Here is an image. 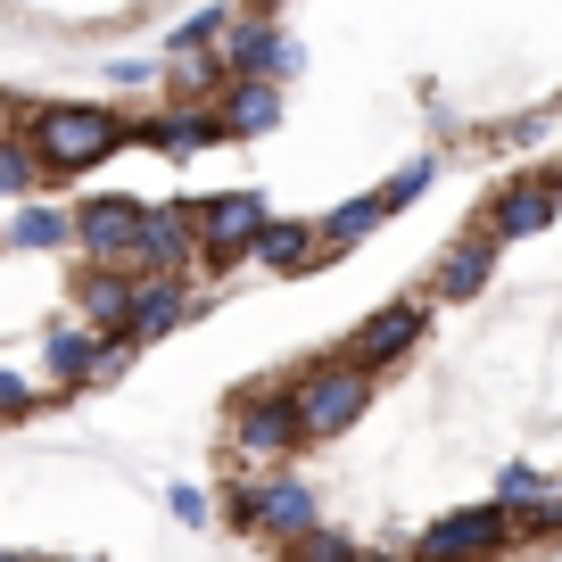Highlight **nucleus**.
<instances>
[{
    "mask_svg": "<svg viewBox=\"0 0 562 562\" xmlns=\"http://www.w3.org/2000/svg\"><path fill=\"white\" fill-rule=\"evenodd\" d=\"M18 133H25V149L42 158L50 191H58V182L100 175L116 149H133V108H116V100H67V91H25Z\"/></svg>",
    "mask_w": 562,
    "mask_h": 562,
    "instance_id": "obj_1",
    "label": "nucleus"
},
{
    "mask_svg": "<svg viewBox=\"0 0 562 562\" xmlns=\"http://www.w3.org/2000/svg\"><path fill=\"white\" fill-rule=\"evenodd\" d=\"M207 505H215V529H232V538H248V546H281V538H299V529L323 521V488L299 472V463L224 472Z\"/></svg>",
    "mask_w": 562,
    "mask_h": 562,
    "instance_id": "obj_2",
    "label": "nucleus"
},
{
    "mask_svg": "<svg viewBox=\"0 0 562 562\" xmlns=\"http://www.w3.org/2000/svg\"><path fill=\"white\" fill-rule=\"evenodd\" d=\"M224 456L232 463H299L306 456V422H299V397L281 372H257L224 397Z\"/></svg>",
    "mask_w": 562,
    "mask_h": 562,
    "instance_id": "obj_3",
    "label": "nucleus"
},
{
    "mask_svg": "<svg viewBox=\"0 0 562 562\" xmlns=\"http://www.w3.org/2000/svg\"><path fill=\"white\" fill-rule=\"evenodd\" d=\"M281 381H290V397H299L306 447H331V439H348L356 422H364L372 405H381V381H372L364 364H348L339 348L299 356V364H281Z\"/></svg>",
    "mask_w": 562,
    "mask_h": 562,
    "instance_id": "obj_4",
    "label": "nucleus"
},
{
    "mask_svg": "<svg viewBox=\"0 0 562 562\" xmlns=\"http://www.w3.org/2000/svg\"><path fill=\"white\" fill-rule=\"evenodd\" d=\"M199 215V257H191V281H240L248 273V240L265 232V215H273V199L257 191V182H232V191H207L191 199Z\"/></svg>",
    "mask_w": 562,
    "mask_h": 562,
    "instance_id": "obj_5",
    "label": "nucleus"
},
{
    "mask_svg": "<svg viewBox=\"0 0 562 562\" xmlns=\"http://www.w3.org/2000/svg\"><path fill=\"white\" fill-rule=\"evenodd\" d=\"M215 58H224V75H265L281 91L306 75V42L281 25V0H232V25L215 42Z\"/></svg>",
    "mask_w": 562,
    "mask_h": 562,
    "instance_id": "obj_6",
    "label": "nucleus"
},
{
    "mask_svg": "<svg viewBox=\"0 0 562 562\" xmlns=\"http://www.w3.org/2000/svg\"><path fill=\"white\" fill-rule=\"evenodd\" d=\"M554 215H562V158H546V166H521V175L496 182V191L480 199L472 232H480V240H496V248H513V240L554 232Z\"/></svg>",
    "mask_w": 562,
    "mask_h": 562,
    "instance_id": "obj_7",
    "label": "nucleus"
},
{
    "mask_svg": "<svg viewBox=\"0 0 562 562\" xmlns=\"http://www.w3.org/2000/svg\"><path fill=\"white\" fill-rule=\"evenodd\" d=\"M405 554H414V562H513L521 538H513V513L496 505V496H480V505H456V513H439L430 529H414Z\"/></svg>",
    "mask_w": 562,
    "mask_h": 562,
    "instance_id": "obj_8",
    "label": "nucleus"
},
{
    "mask_svg": "<svg viewBox=\"0 0 562 562\" xmlns=\"http://www.w3.org/2000/svg\"><path fill=\"white\" fill-rule=\"evenodd\" d=\"M430 315H439V306L422 299V290H397V299H381L348 339H339V356H348V364H364L372 381H389L397 364H414V356H422V339H430Z\"/></svg>",
    "mask_w": 562,
    "mask_h": 562,
    "instance_id": "obj_9",
    "label": "nucleus"
},
{
    "mask_svg": "<svg viewBox=\"0 0 562 562\" xmlns=\"http://www.w3.org/2000/svg\"><path fill=\"white\" fill-rule=\"evenodd\" d=\"M224 299V290H199L191 273H140V290H133V315H124V331L116 339H133V348H166L175 331H191L207 306Z\"/></svg>",
    "mask_w": 562,
    "mask_h": 562,
    "instance_id": "obj_10",
    "label": "nucleus"
},
{
    "mask_svg": "<svg viewBox=\"0 0 562 562\" xmlns=\"http://www.w3.org/2000/svg\"><path fill=\"white\" fill-rule=\"evenodd\" d=\"M133 149H149V158H166V166H191V158H207V149H232V140H224V124H215V108L149 100V108H133Z\"/></svg>",
    "mask_w": 562,
    "mask_h": 562,
    "instance_id": "obj_11",
    "label": "nucleus"
},
{
    "mask_svg": "<svg viewBox=\"0 0 562 562\" xmlns=\"http://www.w3.org/2000/svg\"><path fill=\"white\" fill-rule=\"evenodd\" d=\"M75 257L91 265H133V232H140V199L133 191H75Z\"/></svg>",
    "mask_w": 562,
    "mask_h": 562,
    "instance_id": "obj_12",
    "label": "nucleus"
},
{
    "mask_svg": "<svg viewBox=\"0 0 562 562\" xmlns=\"http://www.w3.org/2000/svg\"><path fill=\"white\" fill-rule=\"evenodd\" d=\"M496 265H505V248H496V240H480V232L463 224L456 240L439 248V257L422 265V281H414V290H422V299H430V306H472L480 290H488V281H496Z\"/></svg>",
    "mask_w": 562,
    "mask_h": 562,
    "instance_id": "obj_13",
    "label": "nucleus"
},
{
    "mask_svg": "<svg viewBox=\"0 0 562 562\" xmlns=\"http://www.w3.org/2000/svg\"><path fill=\"white\" fill-rule=\"evenodd\" d=\"M191 257H199V215H191V199H140L133 273H191Z\"/></svg>",
    "mask_w": 562,
    "mask_h": 562,
    "instance_id": "obj_14",
    "label": "nucleus"
},
{
    "mask_svg": "<svg viewBox=\"0 0 562 562\" xmlns=\"http://www.w3.org/2000/svg\"><path fill=\"white\" fill-rule=\"evenodd\" d=\"M133 290H140L133 265H91V257H67V315H75V323H91V331L116 339V331H124V315H133Z\"/></svg>",
    "mask_w": 562,
    "mask_h": 562,
    "instance_id": "obj_15",
    "label": "nucleus"
},
{
    "mask_svg": "<svg viewBox=\"0 0 562 562\" xmlns=\"http://www.w3.org/2000/svg\"><path fill=\"white\" fill-rule=\"evenodd\" d=\"M248 273H265V281H299V273H323L315 215H265V232L248 240Z\"/></svg>",
    "mask_w": 562,
    "mask_h": 562,
    "instance_id": "obj_16",
    "label": "nucleus"
},
{
    "mask_svg": "<svg viewBox=\"0 0 562 562\" xmlns=\"http://www.w3.org/2000/svg\"><path fill=\"white\" fill-rule=\"evenodd\" d=\"M0 248L9 257H75V215H67V199H18V207L0 215Z\"/></svg>",
    "mask_w": 562,
    "mask_h": 562,
    "instance_id": "obj_17",
    "label": "nucleus"
},
{
    "mask_svg": "<svg viewBox=\"0 0 562 562\" xmlns=\"http://www.w3.org/2000/svg\"><path fill=\"white\" fill-rule=\"evenodd\" d=\"M281 116H290V91L265 83V75H232V83L215 91V124H224V140H265V133H281Z\"/></svg>",
    "mask_w": 562,
    "mask_h": 562,
    "instance_id": "obj_18",
    "label": "nucleus"
},
{
    "mask_svg": "<svg viewBox=\"0 0 562 562\" xmlns=\"http://www.w3.org/2000/svg\"><path fill=\"white\" fill-rule=\"evenodd\" d=\"M34 348H42V381H50V397H58V405L83 397V372H91L100 331H91V323H75V315H50V323L34 331Z\"/></svg>",
    "mask_w": 562,
    "mask_h": 562,
    "instance_id": "obj_19",
    "label": "nucleus"
},
{
    "mask_svg": "<svg viewBox=\"0 0 562 562\" xmlns=\"http://www.w3.org/2000/svg\"><path fill=\"white\" fill-rule=\"evenodd\" d=\"M389 224V207H381V191H356V199H339V207H323L315 215V240H323V265L331 257H348V248H364L372 232Z\"/></svg>",
    "mask_w": 562,
    "mask_h": 562,
    "instance_id": "obj_20",
    "label": "nucleus"
},
{
    "mask_svg": "<svg viewBox=\"0 0 562 562\" xmlns=\"http://www.w3.org/2000/svg\"><path fill=\"white\" fill-rule=\"evenodd\" d=\"M158 100L166 108H215V91H224L232 83V75H224V58H215V50H191V58H158Z\"/></svg>",
    "mask_w": 562,
    "mask_h": 562,
    "instance_id": "obj_21",
    "label": "nucleus"
},
{
    "mask_svg": "<svg viewBox=\"0 0 562 562\" xmlns=\"http://www.w3.org/2000/svg\"><path fill=\"white\" fill-rule=\"evenodd\" d=\"M42 191H50V175H42V158L25 149V133L9 124V133H0V207H18V199H42Z\"/></svg>",
    "mask_w": 562,
    "mask_h": 562,
    "instance_id": "obj_22",
    "label": "nucleus"
},
{
    "mask_svg": "<svg viewBox=\"0 0 562 562\" xmlns=\"http://www.w3.org/2000/svg\"><path fill=\"white\" fill-rule=\"evenodd\" d=\"M356 529H339V521H315V529H299V538H281L273 546V562H356Z\"/></svg>",
    "mask_w": 562,
    "mask_h": 562,
    "instance_id": "obj_23",
    "label": "nucleus"
},
{
    "mask_svg": "<svg viewBox=\"0 0 562 562\" xmlns=\"http://www.w3.org/2000/svg\"><path fill=\"white\" fill-rule=\"evenodd\" d=\"M439 166H447V158H439V149H414V158H405V166H397V175H389V182H381V207H389V215H405V207H422V199L439 191Z\"/></svg>",
    "mask_w": 562,
    "mask_h": 562,
    "instance_id": "obj_24",
    "label": "nucleus"
},
{
    "mask_svg": "<svg viewBox=\"0 0 562 562\" xmlns=\"http://www.w3.org/2000/svg\"><path fill=\"white\" fill-rule=\"evenodd\" d=\"M224 25H232V0H199L191 18H182L175 34H166V50H158V58H191V50H215V42H224Z\"/></svg>",
    "mask_w": 562,
    "mask_h": 562,
    "instance_id": "obj_25",
    "label": "nucleus"
},
{
    "mask_svg": "<svg viewBox=\"0 0 562 562\" xmlns=\"http://www.w3.org/2000/svg\"><path fill=\"white\" fill-rule=\"evenodd\" d=\"M562 488V472H538V463H505V472H496V505L505 513H529V505H546V496Z\"/></svg>",
    "mask_w": 562,
    "mask_h": 562,
    "instance_id": "obj_26",
    "label": "nucleus"
},
{
    "mask_svg": "<svg viewBox=\"0 0 562 562\" xmlns=\"http://www.w3.org/2000/svg\"><path fill=\"white\" fill-rule=\"evenodd\" d=\"M108 100H116V108H140V100H158V58H108Z\"/></svg>",
    "mask_w": 562,
    "mask_h": 562,
    "instance_id": "obj_27",
    "label": "nucleus"
},
{
    "mask_svg": "<svg viewBox=\"0 0 562 562\" xmlns=\"http://www.w3.org/2000/svg\"><path fill=\"white\" fill-rule=\"evenodd\" d=\"M513 538H521V554H546V546H562V488L546 496V505L513 513Z\"/></svg>",
    "mask_w": 562,
    "mask_h": 562,
    "instance_id": "obj_28",
    "label": "nucleus"
},
{
    "mask_svg": "<svg viewBox=\"0 0 562 562\" xmlns=\"http://www.w3.org/2000/svg\"><path fill=\"white\" fill-rule=\"evenodd\" d=\"M133 356H140L133 339H108V331H100V348H91V372H83V397H100V389H116L124 372H133Z\"/></svg>",
    "mask_w": 562,
    "mask_h": 562,
    "instance_id": "obj_29",
    "label": "nucleus"
},
{
    "mask_svg": "<svg viewBox=\"0 0 562 562\" xmlns=\"http://www.w3.org/2000/svg\"><path fill=\"white\" fill-rule=\"evenodd\" d=\"M34 414H50V405H42V389L25 381V372H9V364H0V430H25Z\"/></svg>",
    "mask_w": 562,
    "mask_h": 562,
    "instance_id": "obj_30",
    "label": "nucleus"
},
{
    "mask_svg": "<svg viewBox=\"0 0 562 562\" xmlns=\"http://www.w3.org/2000/svg\"><path fill=\"white\" fill-rule=\"evenodd\" d=\"M546 124H554V108H521V116L488 124V140H496V149H538V140H546Z\"/></svg>",
    "mask_w": 562,
    "mask_h": 562,
    "instance_id": "obj_31",
    "label": "nucleus"
},
{
    "mask_svg": "<svg viewBox=\"0 0 562 562\" xmlns=\"http://www.w3.org/2000/svg\"><path fill=\"white\" fill-rule=\"evenodd\" d=\"M166 513H175L182 529H207L215 521V505H207V488H191V480H175V488H166Z\"/></svg>",
    "mask_w": 562,
    "mask_h": 562,
    "instance_id": "obj_32",
    "label": "nucleus"
},
{
    "mask_svg": "<svg viewBox=\"0 0 562 562\" xmlns=\"http://www.w3.org/2000/svg\"><path fill=\"white\" fill-rule=\"evenodd\" d=\"M356 562H414V554H405V538H364V546H356Z\"/></svg>",
    "mask_w": 562,
    "mask_h": 562,
    "instance_id": "obj_33",
    "label": "nucleus"
},
{
    "mask_svg": "<svg viewBox=\"0 0 562 562\" xmlns=\"http://www.w3.org/2000/svg\"><path fill=\"white\" fill-rule=\"evenodd\" d=\"M18 108H25V91H18V83H0V133L18 124Z\"/></svg>",
    "mask_w": 562,
    "mask_h": 562,
    "instance_id": "obj_34",
    "label": "nucleus"
},
{
    "mask_svg": "<svg viewBox=\"0 0 562 562\" xmlns=\"http://www.w3.org/2000/svg\"><path fill=\"white\" fill-rule=\"evenodd\" d=\"M0 562H67V554H25V546H0Z\"/></svg>",
    "mask_w": 562,
    "mask_h": 562,
    "instance_id": "obj_35",
    "label": "nucleus"
},
{
    "mask_svg": "<svg viewBox=\"0 0 562 562\" xmlns=\"http://www.w3.org/2000/svg\"><path fill=\"white\" fill-rule=\"evenodd\" d=\"M281 9H290V0H281Z\"/></svg>",
    "mask_w": 562,
    "mask_h": 562,
    "instance_id": "obj_36",
    "label": "nucleus"
}]
</instances>
